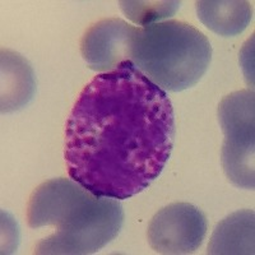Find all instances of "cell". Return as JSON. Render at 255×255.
<instances>
[{"instance_id":"obj_1","label":"cell","mask_w":255,"mask_h":255,"mask_svg":"<svg viewBox=\"0 0 255 255\" xmlns=\"http://www.w3.org/2000/svg\"><path fill=\"white\" fill-rule=\"evenodd\" d=\"M175 131L167 93L125 61L77 97L64 135L68 174L99 197L129 199L158 179Z\"/></svg>"},{"instance_id":"obj_2","label":"cell","mask_w":255,"mask_h":255,"mask_svg":"<svg viewBox=\"0 0 255 255\" xmlns=\"http://www.w3.org/2000/svg\"><path fill=\"white\" fill-rule=\"evenodd\" d=\"M31 229L50 227L35 254H95L115 240L124 223V209L114 198L99 197L73 179L47 180L33 190L27 204Z\"/></svg>"},{"instance_id":"obj_3","label":"cell","mask_w":255,"mask_h":255,"mask_svg":"<svg viewBox=\"0 0 255 255\" xmlns=\"http://www.w3.org/2000/svg\"><path fill=\"white\" fill-rule=\"evenodd\" d=\"M207 36L181 20L138 27L129 61L152 83L168 92L194 87L211 65Z\"/></svg>"},{"instance_id":"obj_4","label":"cell","mask_w":255,"mask_h":255,"mask_svg":"<svg viewBox=\"0 0 255 255\" xmlns=\"http://www.w3.org/2000/svg\"><path fill=\"white\" fill-rule=\"evenodd\" d=\"M254 90L236 91L223 97L218 122L225 134L221 163L227 179L238 188L253 190L254 175Z\"/></svg>"},{"instance_id":"obj_5","label":"cell","mask_w":255,"mask_h":255,"mask_svg":"<svg viewBox=\"0 0 255 255\" xmlns=\"http://www.w3.org/2000/svg\"><path fill=\"white\" fill-rule=\"evenodd\" d=\"M207 218L198 207L172 203L159 209L148 225L147 239L158 254H191L207 236Z\"/></svg>"},{"instance_id":"obj_6","label":"cell","mask_w":255,"mask_h":255,"mask_svg":"<svg viewBox=\"0 0 255 255\" xmlns=\"http://www.w3.org/2000/svg\"><path fill=\"white\" fill-rule=\"evenodd\" d=\"M136 28L119 18H105L92 24L81 41L82 56L88 67L110 73L129 61Z\"/></svg>"},{"instance_id":"obj_7","label":"cell","mask_w":255,"mask_h":255,"mask_svg":"<svg viewBox=\"0 0 255 255\" xmlns=\"http://www.w3.org/2000/svg\"><path fill=\"white\" fill-rule=\"evenodd\" d=\"M36 79L31 64L12 50H1V113L23 109L35 96Z\"/></svg>"},{"instance_id":"obj_8","label":"cell","mask_w":255,"mask_h":255,"mask_svg":"<svg viewBox=\"0 0 255 255\" xmlns=\"http://www.w3.org/2000/svg\"><path fill=\"white\" fill-rule=\"evenodd\" d=\"M195 8L200 22L223 37L243 33L253 18L250 3L244 0H200Z\"/></svg>"},{"instance_id":"obj_9","label":"cell","mask_w":255,"mask_h":255,"mask_svg":"<svg viewBox=\"0 0 255 255\" xmlns=\"http://www.w3.org/2000/svg\"><path fill=\"white\" fill-rule=\"evenodd\" d=\"M254 211L244 209L230 215L216 226L207 254H254Z\"/></svg>"},{"instance_id":"obj_10","label":"cell","mask_w":255,"mask_h":255,"mask_svg":"<svg viewBox=\"0 0 255 255\" xmlns=\"http://www.w3.org/2000/svg\"><path fill=\"white\" fill-rule=\"evenodd\" d=\"M123 13L131 22L145 27L158 23L159 20L172 17L179 10L180 1H168V0H154V1H120Z\"/></svg>"}]
</instances>
